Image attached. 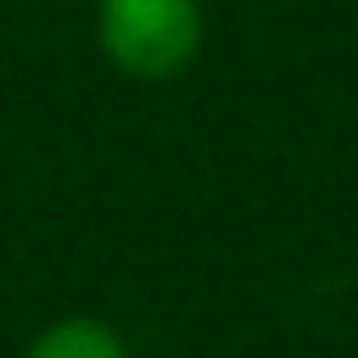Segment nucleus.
I'll use <instances>...</instances> for the list:
<instances>
[{
	"label": "nucleus",
	"mask_w": 358,
	"mask_h": 358,
	"mask_svg": "<svg viewBox=\"0 0 358 358\" xmlns=\"http://www.w3.org/2000/svg\"><path fill=\"white\" fill-rule=\"evenodd\" d=\"M201 0H95V45L123 78L168 84L201 56Z\"/></svg>",
	"instance_id": "obj_1"
},
{
	"label": "nucleus",
	"mask_w": 358,
	"mask_h": 358,
	"mask_svg": "<svg viewBox=\"0 0 358 358\" xmlns=\"http://www.w3.org/2000/svg\"><path fill=\"white\" fill-rule=\"evenodd\" d=\"M22 358H134V352H129V341H123L106 319H95V313H67V319H50V324L22 347Z\"/></svg>",
	"instance_id": "obj_2"
}]
</instances>
